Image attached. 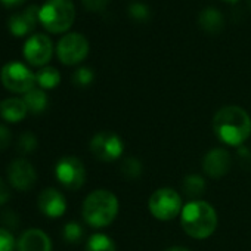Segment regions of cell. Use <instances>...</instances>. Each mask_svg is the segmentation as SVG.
I'll use <instances>...</instances> for the list:
<instances>
[{"label":"cell","instance_id":"cell-2","mask_svg":"<svg viewBox=\"0 0 251 251\" xmlns=\"http://www.w3.org/2000/svg\"><path fill=\"white\" fill-rule=\"evenodd\" d=\"M180 225L191 238L205 239L217 227V213L207 201L195 200L182 208Z\"/></svg>","mask_w":251,"mask_h":251},{"label":"cell","instance_id":"cell-7","mask_svg":"<svg viewBox=\"0 0 251 251\" xmlns=\"http://www.w3.org/2000/svg\"><path fill=\"white\" fill-rule=\"evenodd\" d=\"M89 53V42L80 33H67L56 46L58 59L65 65L81 62Z\"/></svg>","mask_w":251,"mask_h":251},{"label":"cell","instance_id":"cell-34","mask_svg":"<svg viewBox=\"0 0 251 251\" xmlns=\"http://www.w3.org/2000/svg\"><path fill=\"white\" fill-rule=\"evenodd\" d=\"M223 2H229V3H235V2H238V0H223Z\"/></svg>","mask_w":251,"mask_h":251},{"label":"cell","instance_id":"cell-35","mask_svg":"<svg viewBox=\"0 0 251 251\" xmlns=\"http://www.w3.org/2000/svg\"><path fill=\"white\" fill-rule=\"evenodd\" d=\"M247 3H248V6H250V9H251V0H247Z\"/></svg>","mask_w":251,"mask_h":251},{"label":"cell","instance_id":"cell-21","mask_svg":"<svg viewBox=\"0 0 251 251\" xmlns=\"http://www.w3.org/2000/svg\"><path fill=\"white\" fill-rule=\"evenodd\" d=\"M183 189L189 197H198L204 192L205 189V182L201 176L198 175H191L186 176L183 180Z\"/></svg>","mask_w":251,"mask_h":251},{"label":"cell","instance_id":"cell-33","mask_svg":"<svg viewBox=\"0 0 251 251\" xmlns=\"http://www.w3.org/2000/svg\"><path fill=\"white\" fill-rule=\"evenodd\" d=\"M164 251H191V250H188L186 247H179V245H176V247H170V248H166Z\"/></svg>","mask_w":251,"mask_h":251},{"label":"cell","instance_id":"cell-17","mask_svg":"<svg viewBox=\"0 0 251 251\" xmlns=\"http://www.w3.org/2000/svg\"><path fill=\"white\" fill-rule=\"evenodd\" d=\"M198 23L201 25V28L205 33L210 34H217L222 31L223 25H225V20L220 11H217L216 8H205L204 11L200 12L198 15Z\"/></svg>","mask_w":251,"mask_h":251},{"label":"cell","instance_id":"cell-30","mask_svg":"<svg viewBox=\"0 0 251 251\" xmlns=\"http://www.w3.org/2000/svg\"><path fill=\"white\" fill-rule=\"evenodd\" d=\"M18 222H20L18 216H17L14 211H11V210L5 211V213L2 214V223H3L5 226H8V227H17Z\"/></svg>","mask_w":251,"mask_h":251},{"label":"cell","instance_id":"cell-19","mask_svg":"<svg viewBox=\"0 0 251 251\" xmlns=\"http://www.w3.org/2000/svg\"><path fill=\"white\" fill-rule=\"evenodd\" d=\"M61 74L55 67H43L36 74V83L42 89H53L59 84Z\"/></svg>","mask_w":251,"mask_h":251},{"label":"cell","instance_id":"cell-10","mask_svg":"<svg viewBox=\"0 0 251 251\" xmlns=\"http://www.w3.org/2000/svg\"><path fill=\"white\" fill-rule=\"evenodd\" d=\"M23 52L25 59L31 65L40 67L50 61L53 53V45L46 34H33L27 39Z\"/></svg>","mask_w":251,"mask_h":251},{"label":"cell","instance_id":"cell-1","mask_svg":"<svg viewBox=\"0 0 251 251\" xmlns=\"http://www.w3.org/2000/svg\"><path fill=\"white\" fill-rule=\"evenodd\" d=\"M213 130L223 144L238 147L251 135V117L238 105L222 106L214 114Z\"/></svg>","mask_w":251,"mask_h":251},{"label":"cell","instance_id":"cell-12","mask_svg":"<svg viewBox=\"0 0 251 251\" xmlns=\"http://www.w3.org/2000/svg\"><path fill=\"white\" fill-rule=\"evenodd\" d=\"M232 167L230 154L223 148H214L208 151L202 160V169L207 176L213 179L223 177Z\"/></svg>","mask_w":251,"mask_h":251},{"label":"cell","instance_id":"cell-13","mask_svg":"<svg viewBox=\"0 0 251 251\" xmlns=\"http://www.w3.org/2000/svg\"><path fill=\"white\" fill-rule=\"evenodd\" d=\"M39 210L50 219L61 217L67 210V201L65 197L55 188H46L39 195Z\"/></svg>","mask_w":251,"mask_h":251},{"label":"cell","instance_id":"cell-25","mask_svg":"<svg viewBox=\"0 0 251 251\" xmlns=\"http://www.w3.org/2000/svg\"><path fill=\"white\" fill-rule=\"evenodd\" d=\"M62 235L67 242H78L83 236V227L77 222H70L64 226Z\"/></svg>","mask_w":251,"mask_h":251},{"label":"cell","instance_id":"cell-31","mask_svg":"<svg viewBox=\"0 0 251 251\" xmlns=\"http://www.w3.org/2000/svg\"><path fill=\"white\" fill-rule=\"evenodd\" d=\"M11 197V192H9V188L6 185V182L3 179H0V205H3L5 202H8Z\"/></svg>","mask_w":251,"mask_h":251},{"label":"cell","instance_id":"cell-20","mask_svg":"<svg viewBox=\"0 0 251 251\" xmlns=\"http://www.w3.org/2000/svg\"><path fill=\"white\" fill-rule=\"evenodd\" d=\"M86 251H115V244L108 235L95 233L87 239Z\"/></svg>","mask_w":251,"mask_h":251},{"label":"cell","instance_id":"cell-28","mask_svg":"<svg viewBox=\"0 0 251 251\" xmlns=\"http://www.w3.org/2000/svg\"><path fill=\"white\" fill-rule=\"evenodd\" d=\"M84 8L90 12H100L103 11L108 3H109V0H81Z\"/></svg>","mask_w":251,"mask_h":251},{"label":"cell","instance_id":"cell-22","mask_svg":"<svg viewBox=\"0 0 251 251\" xmlns=\"http://www.w3.org/2000/svg\"><path fill=\"white\" fill-rule=\"evenodd\" d=\"M129 15L136 23H147L151 17V11L148 5L144 3H133L129 6Z\"/></svg>","mask_w":251,"mask_h":251},{"label":"cell","instance_id":"cell-3","mask_svg":"<svg viewBox=\"0 0 251 251\" xmlns=\"http://www.w3.org/2000/svg\"><path fill=\"white\" fill-rule=\"evenodd\" d=\"M118 213L117 197L106 189L90 192L83 202V217L92 227L108 226Z\"/></svg>","mask_w":251,"mask_h":251},{"label":"cell","instance_id":"cell-29","mask_svg":"<svg viewBox=\"0 0 251 251\" xmlns=\"http://www.w3.org/2000/svg\"><path fill=\"white\" fill-rule=\"evenodd\" d=\"M11 142H12L11 130L6 127V126L0 124V151H5L6 148H9Z\"/></svg>","mask_w":251,"mask_h":251},{"label":"cell","instance_id":"cell-26","mask_svg":"<svg viewBox=\"0 0 251 251\" xmlns=\"http://www.w3.org/2000/svg\"><path fill=\"white\" fill-rule=\"evenodd\" d=\"M73 81H74V84L81 86V87L89 86L93 81V71L90 68H87V67H80L78 70L74 71Z\"/></svg>","mask_w":251,"mask_h":251},{"label":"cell","instance_id":"cell-11","mask_svg":"<svg viewBox=\"0 0 251 251\" xmlns=\"http://www.w3.org/2000/svg\"><path fill=\"white\" fill-rule=\"evenodd\" d=\"M8 179L15 189L25 192L34 186L37 180V173L30 161L24 158H17L8 167Z\"/></svg>","mask_w":251,"mask_h":251},{"label":"cell","instance_id":"cell-32","mask_svg":"<svg viewBox=\"0 0 251 251\" xmlns=\"http://www.w3.org/2000/svg\"><path fill=\"white\" fill-rule=\"evenodd\" d=\"M0 2H2L8 8H14V6H18V5L24 3L25 0H0Z\"/></svg>","mask_w":251,"mask_h":251},{"label":"cell","instance_id":"cell-16","mask_svg":"<svg viewBox=\"0 0 251 251\" xmlns=\"http://www.w3.org/2000/svg\"><path fill=\"white\" fill-rule=\"evenodd\" d=\"M28 114V108L24 99L8 98L0 102V117L8 123H20Z\"/></svg>","mask_w":251,"mask_h":251},{"label":"cell","instance_id":"cell-14","mask_svg":"<svg viewBox=\"0 0 251 251\" xmlns=\"http://www.w3.org/2000/svg\"><path fill=\"white\" fill-rule=\"evenodd\" d=\"M39 11L40 8L36 5L28 6L23 12H18L12 15L8 21V27L11 33L17 37H23L28 33H31L36 28V24L39 21Z\"/></svg>","mask_w":251,"mask_h":251},{"label":"cell","instance_id":"cell-9","mask_svg":"<svg viewBox=\"0 0 251 251\" xmlns=\"http://www.w3.org/2000/svg\"><path fill=\"white\" fill-rule=\"evenodd\" d=\"M123 151V139L114 132H99L90 141V152L100 161H115Z\"/></svg>","mask_w":251,"mask_h":251},{"label":"cell","instance_id":"cell-5","mask_svg":"<svg viewBox=\"0 0 251 251\" xmlns=\"http://www.w3.org/2000/svg\"><path fill=\"white\" fill-rule=\"evenodd\" d=\"M151 214L158 220H172L182 213V198L173 188H160L148 202Z\"/></svg>","mask_w":251,"mask_h":251},{"label":"cell","instance_id":"cell-6","mask_svg":"<svg viewBox=\"0 0 251 251\" xmlns=\"http://www.w3.org/2000/svg\"><path fill=\"white\" fill-rule=\"evenodd\" d=\"M0 78L8 90L24 95L34 89L36 83V74H33L28 67L17 61L3 65L2 71H0Z\"/></svg>","mask_w":251,"mask_h":251},{"label":"cell","instance_id":"cell-4","mask_svg":"<svg viewBox=\"0 0 251 251\" xmlns=\"http://www.w3.org/2000/svg\"><path fill=\"white\" fill-rule=\"evenodd\" d=\"M75 18L73 0H46L39 11V21L50 33H64L70 30Z\"/></svg>","mask_w":251,"mask_h":251},{"label":"cell","instance_id":"cell-24","mask_svg":"<svg viewBox=\"0 0 251 251\" xmlns=\"http://www.w3.org/2000/svg\"><path fill=\"white\" fill-rule=\"evenodd\" d=\"M142 169H141V163L136 158H127L124 160L121 164V173L127 177V179H136L139 177Z\"/></svg>","mask_w":251,"mask_h":251},{"label":"cell","instance_id":"cell-18","mask_svg":"<svg viewBox=\"0 0 251 251\" xmlns=\"http://www.w3.org/2000/svg\"><path fill=\"white\" fill-rule=\"evenodd\" d=\"M24 102L30 112L40 114L48 108V95L43 89H31L24 95Z\"/></svg>","mask_w":251,"mask_h":251},{"label":"cell","instance_id":"cell-15","mask_svg":"<svg viewBox=\"0 0 251 251\" xmlns=\"http://www.w3.org/2000/svg\"><path fill=\"white\" fill-rule=\"evenodd\" d=\"M18 251H52V241L49 235L40 229H28L25 230L18 242Z\"/></svg>","mask_w":251,"mask_h":251},{"label":"cell","instance_id":"cell-27","mask_svg":"<svg viewBox=\"0 0 251 251\" xmlns=\"http://www.w3.org/2000/svg\"><path fill=\"white\" fill-rule=\"evenodd\" d=\"M17 247L12 232L6 227H0V251H14Z\"/></svg>","mask_w":251,"mask_h":251},{"label":"cell","instance_id":"cell-8","mask_svg":"<svg viewBox=\"0 0 251 251\" xmlns=\"http://www.w3.org/2000/svg\"><path fill=\"white\" fill-rule=\"evenodd\" d=\"M55 176L58 182L71 191L80 189L84 185L86 180V169L83 163L75 157H64L56 163L55 167Z\"/></svg>","mask_w":251,"mask_h":251},{"label":"cell","instance_id":"cell-23","mask_svg":"<svg viewBox=\"0 0 251 251\" xmlns=\"http://www.w3.org/2000/svg\"><path fill=\"white\" fill-rule=\"evenodd\" d=\"M36 148H37V139H36V136H34L31 132H25V133H23V135L20 136L18 144H17V150H18L21 154L33 152Z\"/></svg>","mask_w":251,"mask_h":251}]
</instances>
